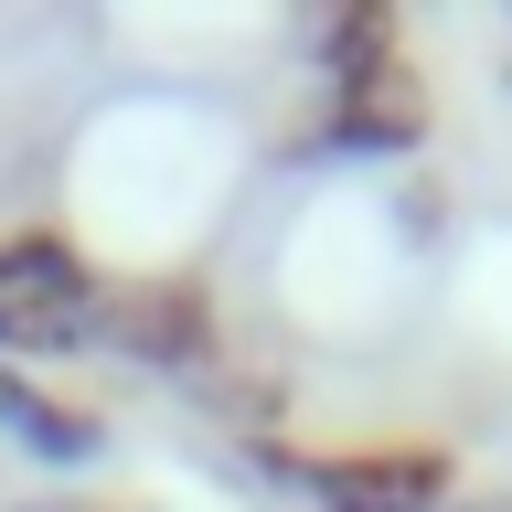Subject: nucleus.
<instances>
[{"label": "nucleus", "instance_id": "obj_1", "mask_svg": "<svg viewBox=\"0 0 512 512\" xmlns=\"http://www.w3.org/2000/svg\"><path fill=\"white\" fill-rule=\"evenodd\" d=\"M256 459L299 480L320 512H448V480H459V459L438 438H374V448H331V459H288L256 438Z\"/></svg>", "mask_w": 512, "mask_h": 512}, {"label": "nucleus", "instance_id": "obj_2", "mask_svg": "<svg viewBox=\"0 0 512 512\" xmlns=\"http://www.w3.org/2000/svg\"><path fill=\"white\" fill-rule=\"evenodd\" d=\"M107 352H128L139 374H214V299L192 278H139L107 288Z\"/></svg>", "mask_w": 512, "mask_h": 512}, {"label": "nucleus", "instance_id": "obj_3", "mask_svg": "<svg viewBox=\"0 0 512 512\" xmlns=\"http://www.w3.org/2000/svg\"><path fill=\"white\" fill-rule=\"evenodd\" d=\"M0 299L22 320H96L107 310V278H96V256L54 224H22V235H0Z\"/></svg>", "mask_w": 512, "mask_h": 512}, {"label": "nucleus", "instance_id": "obj_4", "mask_svg": "<svg viewBox=\"0 0 512 512\" xmlns=\"http://www.w3.org/2000/svg\"><path fill=\"white\" fill-rule=\"evenodd\" d=\"M416 139H427V107H416L406 75L331 86V107H320V128H310V150H320V160H406Z\"/></svg>", "mask_w": 512, "mask_h": 512}, {"label": "nucleus", "instance_id": "obj_5", "mask_svg": "<svg viewBox=\"0 0 512 512\" xmlns=\"http://www.w3.org/2000/svg\"><path fill=\"white\" fill-rule=\"evenodd\" d=\"M0 427H11L43 470H96V459H107V416L64 406V395H43V384H22V374H0Z\"/></svg>", "mask_w": 512, "mask_h": 512}, {"label": "nucleus", "instance_id": "obj_6", "mask_svg": "<svg viewBox=\"0 0 512 512\" xmlns=\"http://www.w3.org/2000/svg\"><path fill=\"white\" fill-rule=\"evenodd\" d=\"M310 54L331 86H363V75H395V11H331L310 32Z\"/></svg>", "mask_w": 512, "mask_h": 512}, {"label": "nucleus", "instance_id": "obj_7", "mask_svg": "<svg viewBox=\"0 0 512 512\" xmlns=\"http://www.w3.org/2000/svg\"><path fill=\"white\" fill-rule=\"evenodd\" d=\"M448 512H512V491H491V502H448Z\"/></svg>", "mask_w": 512, "mask_h": 512}, {"label": "nucleus", "instance_id": "obj_8", "mask_svg": "<svg viewBox=\"0 0 512 512\" xmlns=\"http://www.w3.org/2000/svg\"><path fill=\"white\" fill-rule=\"evenodd\" d=\"M32 512H86V502H32Z\"/></svg>", "mask_w": 512, "mask_h": 512}]
</instances>
